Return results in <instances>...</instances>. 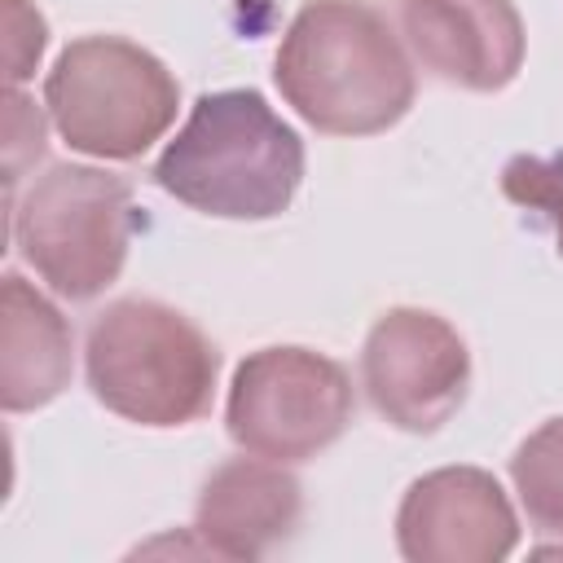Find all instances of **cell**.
<instances>
[{
  "label": "cell",
  "mask_w": 563,
  "mask_h": 563,
  "mask_svg": "<svg viewBox=\"0 0 563 563\" xmlns=\"http://www.w3.org/2000/svg\"><path fill=\"white\" fill-rule=\"evenodd\" d=\"M44 106L70 150L128 163L163 141L180 106V84L150 48L123 35H79L57 53Z\"/></svg>",
  "instance_id": "cell-5"
},
{
  "label": "cell",
  "mask_w": 563,
  "mask_h": 563,
  "mask_svg": "<svg viewBox=\"0 0 563 563\" xmlns=\"http://www.w3.org/2000/svg\"><path fill=\"white\" fill-rule=\"evenodd\" d=\"M510 484L528 523L545 537H563V418L541 422L510 457Z\"/></svg>",
  "instance_id": "cell-12"
},
{
  "label": "cell",
  "mask_w": 563,
  "mask_h": 563,
  "mask_svg": "<svg viewBox=\"0 0 563 563\" xmlns=\"http://www.w3.org/2000/svg\"><path fill=\"white\" fill-rule=\"evenodd\" d=\"M515 545V506L484 466L427 471L400 497L396 550L409 563H497Z\"/></svg>",
  "instance_id": "cell-8"
},
{
  "label": "cell",
  "mask_w": 563,
  "mask_h": 563,
  "mask_svg": "<svg viewBox=\"0 0 563 563\" xmlns=\"http://www.w3.org/2000/svg\"><path fill=\"white\" fill-rule=\"evenodd\" d=\"M501 194L515 207L537 211L554 229V246L563 255V154H515L501 167Z\"/></svg>",
  "instance_id": "cell-13"
},
{
  "label": "cell",
  "mask_w": 563,
  "mask_h": 563,
  "mask_svg": "<svg viewBox=\"0 0 563 563\" xmlns=\"http://www.w3.org/2000/svg\"><path fill=\"white\" fill-rule=\"evenodd\" d=\"M70 321L26 277L4 273L0 286V405L4 413L44 409L70 387Z\"/></svg>",
  "instance_id": "cell-11"
},
{
  "label": "cell",
  "mask_w": 563,
  "mask_h": 563,
  "mask_svg": "<svg viewBox=\"0 0 563 563\" xmlns=\"http://www.w3.org/2000/svg\"><path fill=\"white\" fill-rule=\"evenodd\" d=\"M361 387L400 431H440L471 391L466 339L427 308H387L361 347Z\"/></svg>",
  "instance_id": "cell-7"
},
{
  "label": "cell",
  "mask_w": 563,
  "mask_h": 563,
  "mask_svg": "<svg viewBox=\"0 0 563 563\" xmlns=\"http://www.w3.org/2000/svg\"><path fill=\"white\" fill-rule=\"evenodd\" d=\"M409 53L440 84L501 92L523 66V18L515 0H396Z\"/></svg>",
  "instance_id": "cell-9"
},
{
  "label": "cell",
  "mask_w": 563,
  "mask_h": 563,
  "mask_svg": "<svg viewBox=\"0 0 563 563\" xmlns=\"http://www.w3.org/2000/svg\"><path fill=\"white\" fill-rule=\"evenodd\" d=\"M303 519V488L286 462L229 457L220 462L194 506V532L207 554L220 559H264L295 537Z\"/></svg>",
  "instance_id": "cell-10"
},
{
  "label": "cell",
  "mask_w": 563,
  "mask_h": 563,
  "mask_svg": "<svg viewBox=\"0 0 563 563\" xmlns=\"http://www.w3.org/2000/svg\"><path fill=\"white\" fill-rule=\"evenodd\" d=\"M352 409V378L339 361L282 343L238 361L224 400V431L242 453L290 466L325 453L347 431Z\"/></svg>",
  "instance_id": "cell-6"
},
{
  "label": "cell",
  "mask_w": 563,
  "mask_h": 563,
  "mask_svg": "<svg viewBox=\"0 0 563 563\" xmlns=\"http://www.w3.org/2000/svg\"><path fill=\"white\" fill-rule=\"evenodd\" d=\"M84 369L110 413L141 427H185L211 409L220 352L172 303L132 295L92 317Z\"/></svg>",
  "instance_id": "cell-3"
},
{
  "label": "cell",
  "mask_w": 563,
  "mask_h": 563,
  "mask_svg": "<svg viewBox=\"0 0 563 563\" xmlns=\"http://www.w3.org/2000/svg\"><path fill=\"white\" fill-rule=\"evenodd\" d=\"M22 264L62 299L84 303L119 282L136 233L132 185L114 172L57 163L9 198Z\"/></svg>",
  "instance_id": "cell-4"
},
{
  "label": "cell",
  "mask_w": 563,
  "mask_h": 563,
  "mask_svg": "<svg viewBox=\"0 0 563 563\" xmlns=\"http://www.w3.org/2000/svg\"><path fill=\"white\" fill-rule=\"evenodd\" d=\"M154 185L216 220H273L303 185V141L255 88L202 92L158 154Z\"/></svg>",
  "instance_id": "cell-2"
},
{
  "label": "cell",
  "mask_w": 563,
  "mask_h": 563,
  "mask_svg": "<svg viewBox=\"0 0 563 563\" xmlns=\"http://www.w3.org/2000/svg\"><path fill=\"white\" fill-rule=\"evenodd\" d=\"M286 106L325 136H378L413 106V66L369 0H308L273 57Z\"/></svg>",
  "instance_id": "cell-1"
},
{
  "label": "cell",
  "mask_w": 563,
  "mask_h": 563,
  "mask_svg": "<svg viewBox=\"0 0 563 563\" xmlns=\"http://www.w3.org/2000/svg\"><path fill=\"white\" fill-rule=\"evenodd\" d=\"M44 18L26 0H9V84L18 88L44 53Z\"/></svg>",
  "instance_id": "cell-14"
}]
</instances>
